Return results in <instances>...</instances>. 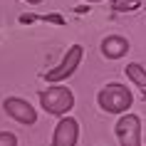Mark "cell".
I'll return each mask as SVG.
<instances>
[{
  "label": "cell",
  "instance_id": "5",
  "mask_svg": "<svg viewBox=\"0 0 146 146\" xmlns=\"http://www.w3.org/2000/svg\"><path fill=\"white\" fill-rule=\"evenodd\" d=\"M3 109H5V114L10 119H15L17 124H35L37 121V111L32 107L27 99L23 97H8V99L3 102Z\"/></svg>",
  "mask_w": 146,
  "mask_h": 146
},
{
  "label": "cell",
  "instance_id": "11",
  "mask_svg": "<svg viewBox=\"0 0 146 146\" xmlns=\"http://www.w3.org/2000/svg\"><path fill=\"white\" fill-rule=\"evenodd\" d=\"M87 3H99V0H87Z\"/></svg>",
  "mask_w": 146,
  "mask_h": 146
},
{
  "label": "cell",
  "instance_id": "2",
  "mask_svg": "<svg viewBox=\"0 0 146 146\" xmlns=\"http://www.w3.org/2000/svg\"><path fill=\"white\" fill-rule=\"evenodd\" d=\"M40 107L45 109L47 114L54 116H64L69 109L74 107V94L69 87H47L40 92Z\"/></svg>",
  "mask_w": 146,
  "mask_h": 146
},
{
  "label": "cell",
  "instance_id": "1",
  "mask_svg": "<svg viewBox=\"0 0 146 146\" xmlns=\"http://www.w3.org/2000/svg\"><path fill=\"white\" fill-rule=\"evenodd\" d=\"M97 104H99L107 114H126L129 107L134 104V97H131L129 87L119 84V82H111V84H107V87L99 89Z\"/></svg>",
  "mask_w": 146,
  "mask_h": 146
},
{
  "label": "cell",
  "instance_id": "4",
  "mask_svg": "<svg viewBox=\"0 0 146 146\" xmlns=\"http://www.w3.org/2000/svg\"><path fill=\"white\" fill-rule=\"evenodd\" d=\"M114 131L121 146H141V119L136 114H121Z\"/></svg>",
  "mask_w": 146,
  "mask_h": 146
},
{
  "label": "cell",
  "instance_id": "10",
  "mask_svg": "<svg viewBox=\"0 0 146 146\" xmlns=\"http://www.w3.org/2000/svg\"><path fill=\"white\" fill-rule=\"evenodd\" d=\"M0 146H17V136L13 131H0Z\"/></svg>",
  "mask_w": 146,
  "mask_h": 146
},
{
  "label": "cell",
  "instance_id": "3",
  "mask_svg": "<svg viewBox=\"0 0 146 146\" xmlns=\"http://www.w3.org/2000/svg\"><path fill=\"white\" fill-rule=\"evenodd\" d=\"M82 57H84V50L79 45H74V47H69L67 50V54L62 57V62L57 64L54 69H50L45 74V79L50 82V84H57V82H64L67 77H72L74 72H77V67L82 64Z\"/></svg>",
  "mask_w": 146,
  "mask_h": 146
},
{
  "label": "cell",
  "instance_id": "7",
  "mask_svg": "<svg viewBox=\"0 0 146 146\" xmlns=\"http://www.w3.org/2000/svg\"><path fill=\"white\" fill-rule=\"evenodd\" d=\"M126 52H129V40L121 35H109L102 40V54L107 60H121Z\"/></svg>",
  "mask_w": 146,
  "mask_h": 146
},
{
  "label": "cell",
  "instance_id": "8",
  "mask_svg": "<svg viewBox=\"0 0 146 146\" xmlns=\"http://www.w3.org/2000/svg\"><path fill=\"white\" fill-rule=\"evenodd\" d=\"M126 77H129L131 84L139 87L141 94L146 97V67H141L139 62H129V64H126Z\"/></svg>",
  "mask_w": 146,
  "mask_h": 146
},
{
  "label": "cell",
  "instance_id": "12",
  "mask_svg": "<svg viewBox=\"0 0 146 146\" xmlns=\"http://www.w3.org/2000/svg\"><path fill=\"white\" fill-rule=\"evenodd\" d=\"M27 3H40V0H27Z\"/></svg>",
  "mask_w": 146,
  "mask_h": 146
},
{
  "label": "cell",
  "instance_id": "9",
  "mask_svg": "<svg viewBox=\"0 0 146 146\" xmlns=\"http://www.w3.org/2000/svg\"><path fill=\"white\" fill-rule=\"evenodd\" d=\"M109 5L116 13H131V10L139 8V0H109Z\"/></svg>",
  "mask_w": 146,
  "mask_h": 146
},
{
  "label": "cell",
  "instance_id": "6",
  "mask_svg": "<svg viewBox=\"0 0 146 146\" xmlns=\"http://www.w3.org/2000/svg\"><path fill=\"white\" fill-rule=\"evenodd\" d=\"M79 139V124L72 116H62L52 134V146H77Z\"/></svg>",
  "mask_w": 146,
  "mask_h": 146
}]
</instances>
